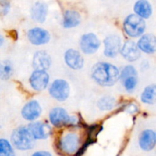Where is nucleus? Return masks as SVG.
Masks as SVG:
<instances>
[{
    "label": "nucleus",
    "mask_w": 156,
    "mask_h": 156,
    "mask_svg": "<svg viewBox=\"0 0 156 156\" xmlns=\"http://www.w3.org/2000/svg\"><path fill=\"white\" fill-rule=\"evenodd\" d=\"M91 76L101 86H112L120 79V71L117 66L108 62H98L93 66Z\"/></svg>",
    "instance_id": "f257e3e1"
},
{
    "label": "nucleus",
    "mask_w": 156,
    "mask_h": 156,
    "mask_svg": "<svg viewBox=\"0 0 156 156\" xmlns=\"http://www.w3.org/2000/svg\"><path fill=\"white\" fill-rule=\"evenodd\" d=\"M12 144L19 150L31 149L35 145V140L32 136L28 129L24 126H21L12 132L11 136Z\"/></svg>",
    "instance_id": "f03ea898"
},
{
    "label": "nucleus",
    "mask_w": 156,
    "mask_h": 156,
    "mask_svg": "<svg viewBox=\"0 0 156 156\" xmlns=\"http://www.w3.org/2000/svg\"><path fill=\"white\" fill-rule=\"evenodd\" d=\"M146 23L144 20L136 15H129L123 23V29L128 36L137 37L144 32Z\"/></svg>",
    "instance_id": "7ed1b4c3"
},
{
    "label": "nucleus",
    "mask_w": 156,
    "mask_h": 156,
    "mask_svg": "<svg viewBox=\"0 0 156 156\" xmlns=\"http://www.w3.org/2000/svg\"><path fill=\"white\" fill-rule=\"evenodd\" d=\"M79 147V137L77 134L69 133L60 138L59 148L62 152L68 155L75 154L78 152Z\"/></svg>",
    "instance_id": "20e7f679"
},
{
    "label": "nucleus",
    "mask_w": 156,
    "mask_h": 156,
    "mask_svg": "<svg viewBox=\"0 0 156 156\" xmlns=\"http://www.w3.org/2000/svg\"><path fill=\"white\" fill-rule=\"evenodd\" d=\"M49 117H50V120L52 124L56 127H60V126L76 123L75 117L69 115L66 111L62 108H53L50 111Z\"/></svg>",
    "instance_id": "39448f33"
},
{
    "label": "nucleus",
    "mask_w": 156,
    "mask_h": 156,
    "mask_svg": "<svg viewBox=\"0 0 156 156\" xmlns=\"http://www.w3.org/2000/svg\"><path fill=\"white\" fill-rule=\"evenodd\" d=\"M49 91L50 95L56 101H64L69 95V85L63 79H56L52 83Z\"/></svg>",
    "instance_id": "423d86ee"
},
{
    "label": "nucleus",
    "mask_w": 156,
    "mask_h": 156,
    "mask_svg": "<svg viewBox=\"0 0 156 156\" xmlns=\"http://www.w3.org/2000/svg\"><path fill=\"white\" fill-rule=\"evenodd\" d=\"M101 42L94 34H85L81 37L80 47L82 51L85 54H92L99 49Z\"/></svg>",
    "instance_id": "0eeeda50"
},
{
    "label": "nucleus",
    "mask_w": 156,
    "mask_h": 156,
    "mask_svg": "<svg viewBox=\"0 0 156 156\" xmlns=\"http://www.w3.org/2000/svg\"><path fill=\"white\" fill-rule=\"evenodd\" d=\"M48 73L43 70H34L30 76L29 82L31 88L37 91H41L45 89L49 83Z\"/></svg>",
    "instance_id": "6e6552de"
},
{
    "label": "nucleus",
    "mask_w": 156,
    "mask_h": 156,
    "mask_svg": "<svg viewBox=\"0 0 156 156\" xmlns=\"http://www.w3.org/2000/svg\"><path fill=\"white\" fill-rule=\"evenodd\" d=\"M105 55L108 57H115L121 49V39L118 35H110L104 41Z\"/></svg>",
    "instance_id": "1a4fd4ad"
},
{
    "label": "nucleus",
    "mask_w": 156,
    "mask_h": 156,
    "mask_svg": "<svg viewBox=\"0 0 156 156\" xmlns=\"http://www.w3.org/2000/svg\"><path fill=\"white\" fill-rule=\"evenodd\" d=\"M27 129L34 140H45L51 133L50 126L44 122H34L30 123Z\"/></svg>",
    "instance_id": "9d476101"
},
{
    "label": "nucleus",
    "mask_w": 156,
    "mask_h": 156,
    "mask_svg": "<svg viewBox=\"0 0 156 156\" xmlns=\"http://www.w3.org/2000/svg\"><path fill=\"white\" fill-rule=\"evenodd\" d=\"M27 38L32 44L40 46L48 43L50 39V35L45 29L34 27L27 32Z\"/></svg>",
    "instance_id": "9b49d317"
},
{
    "label": "nucleus",
    "mask_w": 156,
    "mask_h": 156,
    "mask_svg": "<svg viewBox=\"0 0 156 156\" xmlns=\"http://www.w3.org/2000/svg\"><path fill=\"white\" fill-rule=\"evenodd\" d=\"M42 112V109L37 101H30L27 102L21 110V115L25 120L32 121L40 117Z\"/></svg>",
    "instance_id": "f8f14e48"
},
{
    "label": "nucleus",
    "mask_w": 156,
    "mask_h": 156,
    "mask_svg": "<svg viewBox=\"0 0 156 156\" xmlns=\"http://www.w3.org/2000/svg\"><path fill=\"white\" fill-rule=\"evenodd\" d=\"M66 63L73 69H81L84 66V59L79 51L69 49L65 53L64 56Z\"/></svg>",
    "instance_id": "ddd939ff"
},
{
    "label": "nucleus",
    "mask_w": 156,
    "mask_h": 156,
    "mask_svg": "<svg viewBox=\"0 0 156 156\" xmlns=\"http://www.w3.org/2000/svg\"><path fill=\"white\" fill-rule=\"evenodd\" d=\"M120 53L124 59L129 62L137 60L140 56V50L133 41H128L124 43L120 49Z\"/></svg>",
    "instance_id": "4468645a"
},
{
    "label": "nucleus",
    "mask_w": 156,
    "mask_h": 156,
    "mask_svg": "<svg viewBox=\"0 0 156 156\" xmlns=\"http://www.w3.org/2000/svg\"><path fill=\"white\" fill-rule=\"evenodd\" d=\"M51 65V58L50 55L44 50H40L34 53L33 58V66L35 70L46 71Z\"/></svg>",
    "instance_id": "2eb2a0df"
},
{
    "label": "nucleus",
    "mask_w": 156,
    "mask_h": 156,
    "mask_svg": "<svg viewBox=\"0 0 156 156\" xmlns=\"http://www.w3.org/2000/svg\"><path fill=\"white\" fill-rule=\"evenodd\" d=\"M48 7L47 4L41 2H37L30 9V15L34 21L37 22L43 23L47 18Z\"/></svg>",
    "instance_id": "dca6fc26"
},
{
    "label": "nucleus",
    "mask_w": 156,
    "mask_h": 156,
    "mask_svg": "<svg viewBox=\"0 0 156 156\" xmlns=\"http://www.w3.org/2000/svg\"><path fill=\"white\" fill-rule=\"evenodd\" d=\"M140 146L145 151H150L156 144V135L151 129H146L141 133L140 137Z\"/></svg>",
    "instance_id": "f3484780"
},
{
    "label": "nucleus",
    "mask_w": 156,
    "mask_h": 156,
    "mask_svg": "<svg viewBox=\"0 0 156 156\" xmlns=\"http://www.w3.org/2000/svg\"><path fill=\"white\" fill-rule=\"evenodd\" d=\"M140 50L146 53H153L156 51V37L154 35L145 34L139 41L138 44Z\"/></svg>",
    "instance_id": "a211bd4d"
},
{
    "label": "nucleus",
    "mask_w": 156,
    "mask_h": 156,
    "mask_svg": "<svg viewBox=\"0 0 156 156\" xmlns=\"http://www.w3.org/2000/svg\"><path fill=\"white\" fill-rule=\"evenodd\" d=\"M81 22V15L78 12L74 10H67L63 15V27L71 28L76 27Z\"/></svg>",
    "instance_id": "6ab92c4d"
},
{
    "label": "nucleus",
    "mask_w": 156,
    "mask_h": 156,
    "mask_svg": "<svg viewBox=\"0 0 156 156\" xmlns=\"http://www.w3.org/2000/svg\"><path fill=\"white\" fill-rule=\"evenodd\" d=\"M134 12L137 16L141 18H148L152 15V6L148 1L140 0L136 2L134 5Z\"/></svg>",
    "instance_id": "aec40b11"
},
{
    "label": "nucleus",
    "mask_w": 156,
    "mask_h": 156,
    "mask_svg": "<svg viewBox=\"0 0 156 156\" xmlns=\"http://www.w3.org/2000/svg\"><path fill=\"white\" fill-rule=\"evenodd\" d=\"M141 100L145 104H153L156 100V85L146 87L141 95Z\"/></svg>",
    "instance_id": "412c9836"
},
{
    "label": "nucleus",
    "mask_w": 156,
    "mask_h": 156,
    "mask_svg": "<svg viewBox=\"0 0 156 156\" xmlns=\"http://www.w3.org/2000/svg\"><path fill=\"white\" fill-rule=\"evenodd\" d=\"M13 73V66L9 60L0 61V79L8 80Z\"/></svg>",
    "instance_id": "4be33fe9"
},
{
    "label": "nucleus",
    "mask_w": 156,
    "mask_h": 156,
    "mask_svg": "<svg viewBox=\"0 0 156 156\" xmlns=\"http://www.w3.org/2000/svg\"><path fill=\"white\" fill-rule=\"evenodd\" d=\"M116 105V100L113 97H103L98 102V106L101 111H110L113 109Z\"/></svg>",
    "instance_id": "5701e85b"
},
{
    "label": "nucleus",
    "mask_w": 156,
    "mask_h": 156,
    "mask_svg": "<svg viewBox=\"0 0 156 156\" xmlns=\"http://www.w3.org/2000/svg\"><path fill=\"white\" fill-rule=\"evenodd\" d=\"M0 156H15L12 145L5 139H0Z\"/></svg>",
    "instance_id": "b1692460"
},
{
    "label": "nucleus",
    "mask_w": 156,
    "mask_h": 156,
    "mask_svg": "<svg viewBox=\"0 0 156 156\" xmlns=\"http://www.w3.org/2000/svg\"><path fill=\"white\" fill-rule=\"evenodd\" d=\"M132 76H136V70L132 66H126L120 73V78L122 80H125L126 79Z\"/></svg>",
    "instance_id": "393cba45"
},
{
    "label": "nucleus",
    "mask_w": 156,
    "mask_h": 156,
    "mask_svg": "<svg viewBox=\"0 0 156 156\" xmlns=\"http://www.w3.org/2000/svg\"><path fill=\"white\" fill-rule=\"evenodd\" d=\"M137 78L136 76H132V77H129L123 80V85H124L125 89L129 92L133 91L135 89L136 86L137 85Z\"/></svg>",
    "instance_id": "a878e982"
},
{
    "label": "nucleus",
    "mask_w": 156,
    "mask_h": 156,
    "mask_svg": "<svg viewBox=\"0 0 156 156\" xmlns=\"http://www.w3.org/2000/svg\"><path fill=\"white\" fill-rule=\"evenodd\" d=\"M31 156H52L51 154L48 152L45 151H41V152H37L34 153Z\"/></svg>",
    "instance_id": "bb28decb"
},
{
    "label": "nucleus",
    "mask_w": 156,
    "mask_h": 156,
    "mask_svg": "<svg viewBox=\"0 0 156 156\" xmlns=\"http://www.w3.org/2000/svg\"><path fill=\"white\" fill-rule=\"evenodd\" d=\"M3 43H4V37L2 35H0V47L2 46Z\"/></svg>",
    "instance_id": "cd10ccee"
}]
</instances>
